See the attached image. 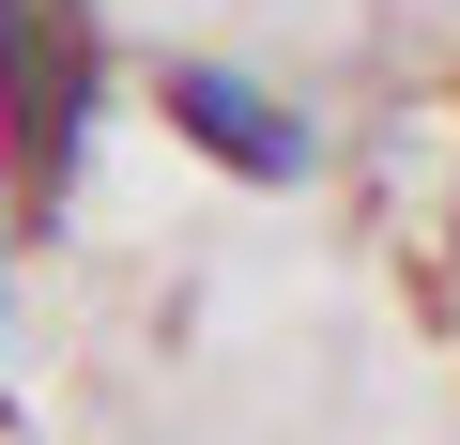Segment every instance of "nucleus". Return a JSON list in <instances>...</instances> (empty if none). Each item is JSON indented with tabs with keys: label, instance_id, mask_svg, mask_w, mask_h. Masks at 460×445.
<instances>
[{
	"label": "nucleus",
	"instance_id": "nucleus-1",
	"mask_svg": "<svg viewBox=\"0 0 460 445\" xmlns=\"http://www.w3.org/2000/svg\"><path fill=\"white\" fill-rule=\"evenodd\" d=\"M93 93H108L93 0H0V154H16V215H62Z\"/></svg>",
	"mask_w": 460,
	"mask_h": 445
},
{
	"label": "nucleus",
	"instance_id": "nucleus-2",
	"mask_svg": "<svg viewBox=\"0 0 460 445\" xmlns=\"http://www.w3.org/2000/svg\"><path fill=\"white\" fill-rule=\"evenodd\" d=\"M169 123L215 154V169H246V184H307V108H277L261 77H230V62H169Z\"/></svg>",
	"mask_w": 460,
	"mask_h": 445
}]
</instances>
